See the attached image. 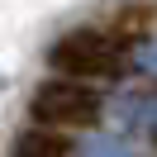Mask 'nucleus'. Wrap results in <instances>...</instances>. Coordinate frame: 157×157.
Returning <instances> with one entry per match:
<instances>
[{"label": "nucleus", "instance_id": "f257e3e1", "mask_svg": "<svg viewBox=\"0 0 157 157\" xmlns=\"http://www.w3.org/2000/svg\"><path fill=\"white\" fill-rule=\"evenodd\" d=\"M48 67H57V76H67V81H86L90 86L100 76H119L124 71V43L109 29L81 24V29H67L48 48Z\"/></svg>", "mask_w": 157, "mask_h": 157}, {"label": "nucleus", "instance_id": "f03ea898", "mask_svg": "<svg viewBox=\"0 0 157 157\" xmlns=\"http://www.w3.org/2000/svg\"><path fill=\"white\" fill-rule=\"evenodd\" d=\"M29 119H33V128H48V133L95 128L100 119H105V95H100L95 86H86V81L48 76L29 95Z\"/></svg>", "mask_w": 157, "mask_h": 157}, {"label": "nucleus", "instance_id": "7ed1b4c3", "mask_svg": "<svg viewBox=\"0 0 157 157\" xmlns=\"http://www.w3.org/2000/svg\"><path fill=\"white\" fill-rule=\"evenodd\" d=\"M14 157H76V143L67 133H48V128H19L14 133Z\"/></svg>", "mask_w": 157, "mask_h": 157}, {"label": "nucleus", "instance_id": "20e7f679", "mask_svg": "<svg viewBox=\"0 0 157 157\" xmlns=\"http://www.w3.org/2000/svg\"><path fill=\"white\" fill-rule=\"evenodd\" d=\"M76 157H133V147H128V143H114V138H95V143H86Z\"/></svg>", "mask_w": 157, "mask_h": 157}, {"label": "nucleus", "instance_id": "39448f33", "mask_svg": "<svg viewBox=\"0 0 157 157\" xmlns=\"http://www.w3.org/2000/svg\"><path fill=\"white\" fill-rule=\"evenodd\" d=\"M143 62H147V71H157V48H147V52H143Z\"/></svg>", "mask_w": 157, "mask_h": 157}]
</instances>
